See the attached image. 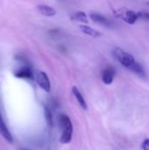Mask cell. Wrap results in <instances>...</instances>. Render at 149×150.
<instances>
[{"instance_id":"obj_1","label":"cell","mask_w":149,"mask_h":150,"mask_svg":"<svg viewBox=\"0 0 149 150\" xmlns=\"http://www.w3.org/2000/svg\"><path fill=\"white\" fill-rule=\"evenodd\" d=\"M59 123H60L61 131L60 142L62 144H68L72 140V135H73L72 122L68 115L61 114L59 117Z\"/></svg>"},{"instance_id":"obj_2","label":"cell","mask_w":149,"mask_h":150,"mask_svg":"<svg viewBox=\"0 0 149 150\" xmlns=\"http://www.w3.org/2000/svg\"><path fill=\"white\" fill-rule=\"evenodd\" d=\"M113 54H114L115 58L120 62V64L122 66H124L126 69H127L128 70L136 62L134 57L131 54L124 51L123 49H121L119 47H117L113 50Z\"/></svg>"},{"instance_id":"obj_3","label":"cell","mask_w":149,"mask_h":150,"mask_svg":"<svg viewBox=\"0 0 149 150\" xmlns=\"http://www.w3.org/2000/svg\"><path fill=\"white\" fill-rule=\"evenodd\" d=\"M117 16L119 17L120 18H122L126 23L127 24H130V25H133L134 24L138 18H139V16H138V12L133 11V10H128V9H121V10H119L117 11Z\"/></svg>"},{"instance_id":"obj_4","label":"cell","mask_w":149,"mask_h":150,"mask_svg":"<svg viewBox=\"0 0 149 150\" xmlns=\"http://www.w3.org/2000/svg\"><path fill=\"white\" fill-rule=\"evenodd\" d=\"M35 80L38 85L47 92H49L51 90V83L47 75L43 71H37L35 74Z\"/></svg>"},{"instance_id":"obj_5","label":"cell","mask_w":149,"mask_h":150,"mask_svg":"<svg viewBox=\"0 0 149 150\" xmlns=\"http://www.w3.org/2000/svg\"><path fill=\"white\" fill-rule=\"evenodd\" d=\"M116 75V70L113 67H107L104 71H103V75H102V80L104 82V83L109 85L113 82L114 76Z\"/></svg>"},{"instance_id":"obj_6","label":"cell","mask_w":149,"mask_h":150,"mask_svg":"<svg viewBox=\"0 0 149 150\" xmlns=\"http://www.w3.org/2000/svg\"><path fill=\"white\" fill-rule=\"evenodd\" d=\"M0 134L1 135L10 143H12L13 142V138H12V135L10 133V131L8 130L5 123L4 122V120H3V117L1 115V112H0Z\"/></svg>"},{"instance_id":"obj_7","label":"cell","mask_w":149,"mask_h":150,"mask_svg":"<svg viewBox=\"0 0 149 150\" xmlns=\"http://www.w3.org/2000/svg\"><path fill=\"white\" fill-rule=\"evenodd\" d=\"M37 10L40 14H42L46 17H53L56 14V11L53 7L47 5V4L37 5Z\"/></svg>"},{"instance_id":"obj_8","label":"cell","mask_w":149,"mask_h":150,"mask_svg":"<svg viewBox=\"0 0 149 150\" xmlns=\"http://www.w3.org/2000/svg\"><path fill=\"white\" fill-rule=\"evenodd\" d=\"M15 76L18 78H25V79H32V72L28 67H23L15 72Z\"/></svg>"},{"instance_id":"obj_9","label":"cell","mask_w":149,"mask_h":150,"mask_svg":"<svg viewBox=\"0 0 149 150\" xmlns=\"http://www.w3.org/2000/svg\"><path fill=\"white\" fill-rule=\"evenodd\" d=\"M72 93L74 94V96L76 97L78 104L80 105V106L83 109V110H88V105L87 103L85 101V99L83 98V95L81 94V92L79 91L78 88L76 86H73L72 87Z\"/></svg>"},{"instance_id":"obj_10","label":"cell","mask_w":149,"mask_h":150,"mask_svg":"<svg viewBox=\"0 0 149 150\" xmlns=\"http://www.w3.org/2000/svg\"><path fill=\"white\" fill-rule=\"evenodd\" d=\"M90 18L96 23L103 25L105 26H111V22L103 15L98 14V13H91L90 15Z\"/></svg>"},{"instance_id":"obj_11","label":"cell","mask_w":149,"mask_h":150,"mask_svg":"<svg viewBox=\"0 0 149 150\" xmlns=\"http://www.w3.org/2000/svg\"><path fill=\"white\" fill-rule=\"evenodd\" d=\"M80 29H81V31L83 33H85V34H87L89 36H91V37H94V38H97V37L101 36V33H99L98 31H97V30H95L93 28H91L89 25H80Z\"/></svg>"},{"instance_id":"obj_12","label":"cell","mask_w":149,"mask_h":150,"mask_svg":"<svg viewBox=\"0 0 149 150\" xmlns=\"http://www.w3.org/2000/svg\"><path fill=\"white\" fill-rule=\"evenodd\" d=\"M71 18L76 20V21H80V22H83V23H88V18L85 14V12L83 11H77L75 12L72 16Z\"/></svg>"},{"instance_id":"obj_13","label":"cell","mask_w":149,"mask_h":150,"mask_svg":"<svg viewBox=\"0 0 149 150\" xmlns=\"http://www.w3.org/2000/svg\"><path fill=\"white\" fill-rule=\"evenodd\" d=\"M44 114H45V118H46L47 125L50 127H52L53 125H54V119H53L52 112H51V110L46 105H44Z\"/></svg>"},{"instance_id":"obj_14","label":"cell","mask_w":149,"mask_h":150,"mask_svg":"<svg viewBox=\"0 0 149 150\" xmlns=\"http://www.w3.org/2000/svg\"><path fill=\"white\" fill-rule=\"evenodd\" d=\"M138 16H139V18H145L147 20H149V12H147V11H140V12H138Z\"/></svg>"},{"instance_id":"obj_15","label":"cell","mask_w":149,"mask_h":150,"mask_svg":"<svg viewBox=\"0 0 149 150\" xmlns=\"http://www.w3.org/2000/svg\"><path fill=\"white\" fill-rule=\"evenodd\" d=\"M141 149L142 150H149V138L148 139H146L142 144H141Z\"/></svg>"},{"instance_id":"obj_16","label":"cell","mask_w":149,"mask_h":150,"mask_svg":"<svg viewBox=\"0 0 149 150\" xmlns=\"http://www.w3.org/2000/svg\"><path fill=\"white\" fill-rule=\"evenodd\" d=\"M19 150H27V149H19Z\"/></svg>"}]
</instances>
